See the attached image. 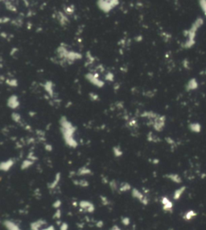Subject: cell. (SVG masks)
<instances>
[{
	"label": "cell",
	"mask_w": 206,
	"mask_h": 230,
	"mask_svg": "<svg viewBox=\"0 0 206 230\" xmlns=\"http://www.w3.org/2000/svg\"><path fill=\"white\" fill-rule=\"evenodd\" d=\"M43 230H55V229H54V227H53V226H49V227L45 228V229H44Z\"/></svg>",
	"instance_id": "cell-10"
},
{
	"label": "cell",
	"mask_w": 206,
	"mask_h": 230,
	"mask_svg": "<svg viewBox=\"0 0 206 230\" xmlns=\"http://www.w3.org/2000/svg\"><path fill=\"white\" fill-rule=\"evenodd\" d=\"M60 204H61V203H60V200H56V203L53 204V206L55 207V208H59L60 206Z\"/></svg>",
	"instance_id": "cell-8"
},
{
	"label": "cell",
	"mask_w": 206,
	"mask_h": 230,
	"mask_svg": "<svg viewBox=\"0 0 206 230\" xmlns=\"http://www.w3.org/2000/svg\"><path fill=\"white\" fill-rule=\"evenodd\" d=\"M68 229V224L65 223H63L60 226V230H67Z\"/></svg>",
	"instance_id": "cell-7"
},
{
	"label": "cell",
	"mask_w": 206,
	"mask_h": 230,
	"mask_svg": "<svg viewBox=\"0 0 206 230\" xmlns=\"http://www.w3.org/2000/svg\"><path fill=\"white\" fill-rule=\"evenodd\" d=\"M182 192H183V190H179L177 191H175V195H174V199H178L180 197L181 195H182Z\"/></svg>",
	"instance_id": "cell-5"
},
{
	"label": "cell",
	"mask_w": 206,
	"mask_h": 230,
	"mask_svg": "<svg viewBox=\"0 0 206 230\" xmlns=\"http://www.w3.org/2000/svg\"><path fill=\"white\" fill-rule=\"evenodd\" d=\"M122 222L125 224V225H128V224H130V219H129V218H123Z\"/></svg>",
	"instance_id": "cell-6"
},
{
	"label": "cell",
	"mask_w": 206,
	"mask_h": 230,
	"mask_svg": "<svg viewBox=\"0 0 206 230\" xmlns=\"http://www.w3.org/2000/svg\"><path fill=\"white\" fill-rule=\"evenodd\" d=\"M111 230H121V229L119 227V226H117V225H114L111 229Z\"/></svg>",
	"instance_id": "cell-9"
},
{
	"label": "cell",
	"mask_w": 206,
	"mask_h": 230,
	"mask_svg": "<svg viewBox=\"0 0 206 230\" xmlns=\"http://www.w3.org/2000/svg\"><path fill=\"white\" fill-rule=\"evenodd\" d=\"M4 224H5V226L8 230H20L19 227L15 223L11 222V221H6L4 222Z\"/></svg>",
	"instance_id": "cell-4"
},
{
	"label": "cell",
	"mask_w": 206,
	"mask_h": 230,
	"mask_svg": "<svg viewBox=\"0 0 206 230\" xmlns=\"http://www.w3.org/2000/svg\"><path fill=\"white\" fill-rule=\"evenodd\" d=\"M46 224V222H44V221L42 220H40V221H35L32 224H31V230H40V229L41 228V226H43V224Z\"/></svg>",
	"instance_id": "cell-2"
},
{
	"label": "cell",
	"mask_w": 206,
	"mask_h": 230,
	"mask_svg": "<svg viewBox=\"0 0 206 230\" xmlns=\"http://www.w3.org/2000/svg\"><path fill=\"white\" fill-rule=\"evenodd\" d=\"M80 207H81V208H83L85 211H89V212H92V211H94V205L88 201H81V203H80Z\"/></svg>",
	"instance_id": "cell-1"
},
{
	"label": "cell",
	"mask_w": 206,
	"mask_h": 230,
	"mask_svg": "<svg viewBox=\"0 0 206 230\" xmlns=\"http://www.w3.org/2000/svg\"><path fill=\"white\" fill-rule=\"evenodd\" d=\"M162 204L163 205V208H164L165 210H167V211H169V210L172 209V204L168 199L163 197V198L162 199Z\"/></svg>",
	"instance_id": "cell-3"
}]
</instances>
